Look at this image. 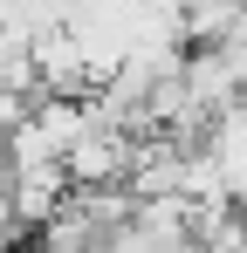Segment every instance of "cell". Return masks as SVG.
<instances>
[{"instance_id":"2","label":"cell","mask_w":247,"mask_h":253,"mask_svg":"<svg viewBox=\"0 0 247 253\" xmlns=\"http://www.w3.org/2000/svg\"><path fill=\"white\" fill-rule=\"evenodd\" d=\"M247 28V0H185V42L227 48Z\"/></svg>"},{"instance_id":"1","label":"cell","mask_w":247,"mask_h":253,"mask_svg":"<svg viewBox=\"0 0 247 253\" xmlns=\"http://www.w3.org/2000/svg\"><path fill=\"white\" fill-rule=\"evenodd\" d=\"M130 165H137V144L124 137L117 124H96L76 137V151H69V185L76 192H96V185H130Z\"/></svg>"},{"instance_id":"3","label":"cell","mask_w":247,"mask_h":253,"mask_svg":"<svg viewBox=\"0 0 247 253\" xmlns=\"http://www.w3.org/2000/svg\"><path fill=\"white\" fill-rule=\"evenodd\" d=\"M192 253H227V247H192Z\"/></svg>"}]
</instances>
